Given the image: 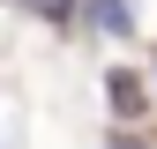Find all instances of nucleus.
<instances>
[{"instance_id": "obj_1", "label": "nucleus", "mask_w": 157, "mask_h": 149, "mask_svg": "<svg viewBox=\"0 0 157 149\" xmlns=\"http://www.w3.org/2000/svg\"><path fill=\"white\" fill-rule=\"evenodd\" d=\"M82 15H90V23L105 30V37H127V30H135V8H127V0H90Z\"/></svg>"}, {"instance_id": "obj_2", "label": "nucleus", "mask_w": 157, "mask_h": 149, "mask_svg": "<svg viewBox=\"0 0 157 149\" xmlns=\"http://www.w3.org/2000/svg\"><path fill=\"white\" fill-rule=\"evenodd\" d=\"M105 97H112L120 119H135V112H142V82H135V74H105Z\"/></svg>"}, {"instance_id": "obj_3", "label": "nucleus", "mask_w": 157, "mask_h": 149, "mask_svg": "<svg viewBox=\"0 0 157 149\" xmlns=\"http://www.w3.org/2000/svg\"><path fill=\"white\" fill-rule=\"evenodd\" d=\"M23 8H30V15H45V23H67V15H75V0H23Z\"/></svg>"}]
</instances>
